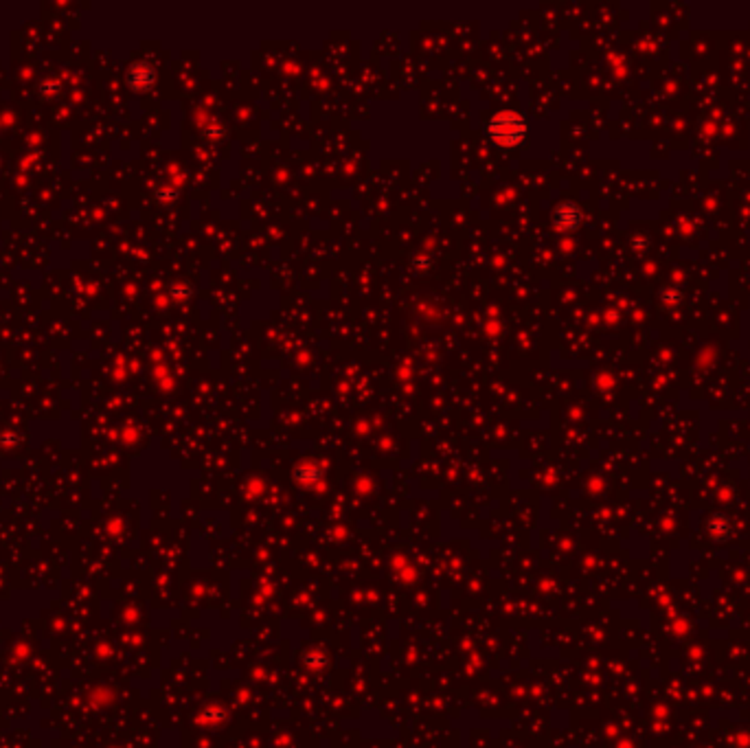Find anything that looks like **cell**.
I'll return each instance as SVG.
<instances>
[{"mask_svg":"<svg viewBox=\"0 0 750 748\" xmlns=\"http://www.w3.org/2000/svg\"><path fill=\"white\" fill-rule=\"evenodd\" d=\"M487 132H489V139L496 145L514 147V145H520L522 139L527 137V121L516 112H498L489 121Z\"/></svg>","mask_w":750,"mask_h":748,"instance_id":"cell-1","label":"cell"},{"mask_svg":"<svg viewBox=\"0 0 750 748\" xmlns=\"http://www.w3.org/2000/svg\"><path fill=\"white\" fill-rule=\"evenodd\" d=\"M553 222H555V227H558L560 231H575L579 227V222H581V213H579V208L575 204H562V206L555 208Z\"/></svg>","mask_w":750,"mask_h":748,"instance_id":"cell-2","label":"cell"}]
</instances>
